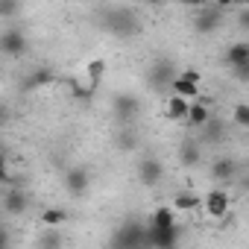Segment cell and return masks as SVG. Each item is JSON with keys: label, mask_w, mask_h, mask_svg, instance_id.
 Here are the masks:
<instances>
[{"label": "cell", "mask_w": 249, "mask_h": 249, "mask_svg": "<svg viewBox=\"0 0 249 249\" xmlns=\"http://www.w3.org/2000/svg\"><path fill=\"white\" fill-rule=\"evenodd\" d=\"M117 144H120V150H135L138 147V138H135V132H123L117 138Z\"/></svg>", "instance_id": "cell-25"}, {"label": "cell", "mask_w": 249, "mask_h": 249, "mask_svg": "<svg viewBox=\"0 0 249 249\" xmlns=\"http://www.w3.org/2000/svg\"><path fill=\"white\" fill-rule=\"evenodd\" d=\"M138 97H132V94H117L114 97V114L120 117V120H132L135 114H138Z\"/></svg>", "instance_id": "cell-10"}, {"label": "cell", "mask_w": 249, "mask_h": 249, "mask_svg": "<svg viewBox=\"0 0 249 249\" xmlns=\"http://www.w3.org/2000/svg\"><path fill=\"white\" fill-rule=\"evenodd\" d=\"M199 82H202V76H199L196 71H182V73H173L170 88H173V94L194 100V97L199 94Z\"/></svg>", "instance_id": "cell-1"}, {"label": "cell", "mask_w": 249, "mask_h": 249, "mask_svg": "<svg viewBox=\"0 0 249 249\" xmlns=\"http://www.w3.org/2000/svg\"><path fill=\"white\" fill-rule=\"evenodd\" d=\"M41 223L50 226V229H59V226L68 223V211L65 208H44L41 211Z\"/></svg>", "instance_id": "cell-20"}, {"label": "cell", "mask_w": 249, "mask_h": 249, "mask_svg": "<svg viewBox=\"0 0 249 249\" xmlns=\"http://www.w3.org/2000/svg\"><path fill=\"white\" fill-rule=\"evenodd\" d=\"M220 12H223V9H205V6H202V12H199V18H196V30H202V33L217 30V24H220Z\"/></svg>", "instance_id": "cell-17"}, {"label": "cell", "mask_w": 249, "mask_h": 249, "mask_svg": "<svg viewBox=\"0 0 249 249\" xmlns=\"http://www.w3.org/2000/svg\"><path fill=\"white\" fill-rule=\"evenodd\" d=\"M18 12V0H0V18H12Z\"/></svg>", "instance_id": "cell-24"}, {"label": "cell", "mask_w": 249, "mask_h": 249, "mask_svg": "<svg viewBox=\"0 0 249 249\" xmlns=\"http://www.w3.org/2000/svg\"><path fill=\"white\" fill-rule=\"evenodd\" d=\"M202 205H205L208 217H214V220H223V217L229 214V205H231V199H229V194H226V191H208V194L202 196Z\"/></svg>", "instance_id": "cell-6"}, {"label": "cell", "mask_w": 249, "mask_h": 249, "mask_svg": "<svg viewBox=\"0 0 249 249\" xmlns=\"http://www.w3.org/2000/svg\"><path fill=\"white\" fill-rule=\"evenodd\" d=\"M27 50H30V41H27V36L21 30H6L0 36V53H6L12 59H21V56H27Z\"/></svg>", "instance_id": "cell-2"}, {"label": "cell", "mask_w": 249, "mask_h": 249, "mask_svg": "<svg viewBox=\"0 0 249 249\" xmlns=\"http://www.w3.org/2000/svg\"><path fill=\"white\" fill-rule=\"evenodd\" d=\"M153 76H156V82H159V85H170V79H173V68H170L167 62H161V65H159V71L153 68Z\"/></svg>", "instance_id": "cell-23"}, {"label": "cell", "mask_w": 249, "mask_h": 249, "mask_svg": "<svg viewBox=\"0 0 249 249\" xmlns=\"http://www.w3.org/2000/svg\"><path fill=\"white\" fill-rule=\"evenodd\" d=\"M202 205V196L191 194V191H179L173 196V211H196Z\"/></svg>", "instance_id": "cell-15"}, {"label": "cell", "mask_w": 249, "mask_h": 249, "mask_svg": "<svg viewBox=\"0 0 249 249\" xmlns=\"http://www.w3.org/2000/svg\"><path fill=\"white\" fill-rule=\"evenodd\" d=\"M208 120H211V111H208V106H205V103H188L185 123H191L194 129H202Z\"/></svg>", "instance_id": "cell-11"}, {"label": "cell", "mask_w": 249, "mask_h": 249, "mask_svg": "<svg viewBox=\"0 0 249 249\" xmlns=\"http://www.w3.org/2000/svg\"><path fill=\"white\" fill-rule=\"evenodd\" d=\"M231 117H234V123H237L240 129H249V106L246 103H237L234 111H231Z\"/></svg>", "instance_id": "cell-22"}, {"label": "cell", "mask_w": 249, "mask_h": 249, "mask_svg": "<svg viewBox=\"0 0 249 249\" xmlns=\"http://www.w3.org/2000/svg\"><path fill=\"white\" fill-rule=\"evenodd\" d=\"M3 208H6L9 214H24V211H27V196H24L21 191H9L6 199H3Z\"/></svg>", "instance_id": "cell-19"}, {"label": "cell", "mask_w": 249, "mask_h": 249, "mask_svg": "<svg viewBox=\"0 0 249 249\" xmlns=\"http://www.w3.org/2000/svg\"><path fill=\"white\" fill-rule=\"evenodd\" d=\"M176 243H179V226H167V229H150L147 226V246L170 249Z\"/></svg>", "instance_id": "cell-7"}, {"label": "cell", "mask_w": 249, "mask_h": 249, "mask_svg": "<svg viewBox=\"0 0 249 249\" xmlns=\"http://www.w3.org/2000/svg\"><path fill=\"white\" fill-rule=\"evenodd\" d=\"M62 185H65V191H68V194L82 196V194L88 191V185H91V176H88V170H85V167H71V170H65Z\"/></svg>", "instance_id": "cell-5"}, {"label": "cell", "mask_w": 249, "mask_h": 249, "mask_svg": "<svg viewBox=\"0 0 249 249\" xmlns=\"http://www.w3.org/2000/svg\"><path fill=\"white\" fill-rule=\"evenodd\" d=\"M226 65L234 68L240 76H249V44L246 41H234L226 50Z\"/></svg>", "instance_id": "cell-4"}, {"label": "cell", "mask_w": 249, "mask_h": 249, "mask_svg": "<svg viewBox=\"0 0 249 249\" xmlns=\"http://www.w3.org/2000/svg\"><path fill=\"white\" fill-rule=\"evenodd\" d=\"M114 246H147V226L138 223H126L117 234H114Z\"/></svg>", "instance_id": "cell-3"}, {"label": "cell", "mask_w": 249, "mask_h": 249, "mask_svg": "<svg viewBox=\"0 0 249 249\" xmlns=\"http://www.w3.org/2000/svg\"><path fill=\"white\" fill-rule=\"evenodd\" d=\"M167 226H176V211L161 205L150 214V229H167Z\"/></svg>", "instance_id": "cell-16"}, {"label": "cell", "mask_w": 249, "mask_h": 249, "mask_svg": "<svg viewBox=\"0 0 249 249\" xmlns=\"http://www.w3.org/2000/svg\"><path fill=\"white\" fill-rule=\"evenodd\" d=\"M179 3H182V6H188V9H202L208 0H179Z\"/></svg>", "instance_id": "cell-26"}, {"label": "cell", "mask_w": 249, "mask_h": 249, "mask_svg": "<svg viewBox=\"0 0 249 249\" xmlns=\"http://www.w3.org/2000/svg\"><path fill=\"white\" fill-rule=\"evenodd\" d=\"M188 103H191L188 97L173 94V97L164 103V114H167L170 120H176V123H179V120H185V114H188Z\"/></svg>", "instance_id": "cell-13"}, {"label": "cell", "mask_w": 249, "mask_h": 249, "mask_svg": "<svg viewBox=\"0 0 249 249\" xmlns=\"http://www.w3.org/2000/svg\"><path fill=\"white\" fill-rule=\"evenodd\" d=\"M106 73H108V62H106V59H91V62H85V76H88V82H91L94 91L100 88V82L106 79Z\"/></svg>", "instance_id": "cell-12"}, {"label": "cell", "mask_w": 249, "mask_h": 249, "mask_svg": "<svg viewBox=\"0 0 249 249\" xmlns=\"http://www.w3.org/2000/svg\"><path fill=\"white\" fill-rule=\"evenodd\" d=\"M211 176L214 179H220V182H231L234 176H237V164H234V159H217L214 161V167H211Z\"/></svg>", "instance_id": "cell-14"}, {"label": "cell", "mask_w": 249, "mask_h": 249, "mask_svg": "<svg viewBox=\"0 0 249 249\" xmlns=\"http://www.w3.org/2000/svg\"><path fill=\"white\" fill-rule=\"evenodd\" d=\"M234 3H237V6H246V3H249V0H234Z\"/></svg>", "instance_id": "cell-30"}, {"label": "cell", "mask_w": 249, "mask_h": 249, "mask_svg": "<svg viewBox=\"0 0 249 249\" xmlns=\"http://www.w3.org/2000/svg\"><path fill=\"white\" fill-rule=\"evenodd\" d=\"M9 243V237H6V231H3V226H0V249H3Z\"/></svg>", "instance_id": "cell-29"}, {"label": "cell", "mask_w": 249, "mask_h": 249, "mask_svg": "<svg viewBox=\"0 0 249 249\" xmlns=\"http://www.w3.org/2000/svg\"><path fill=\"white\" fill-rule=\"evenodd\" d=\"M138 179H141V185H147V188L159 185V182L164 179V164H161L159 159H141V164H138Z\"/></svg>", "instance_id": "cell-8"}, {"label": "cell", "mask_w": 249, "mask_h": 249, "mask_svg": "<svg viewBox=\"0 0 249 249\" xmlns=\"http://www.w3.org/2000/svg\"><path fill=\"white\" fill-rule=\"evenodd\" d=\"M53 82V73L50 71H36L24 79V91H33V88H41V85H50Z\"/></svg>", "instance_id": "cell-21"}, {"label": "cell", "mask_w": 249, "mask_h": 249, "mask_svg": "<svg viewBox=\"0 0 249 249\" xmlns=\"http://www.w3.org/2000/svg\"><path fill=\"white\" fill-rule=\"evenodd\" d=\"M108 30H111L114 36H132V33H138L141 27H138V21H135L129 12H111V15H108Z\"/></svg>", "instance_id": "cell-9"}, {"label": "cell", "mask_w": 249, "mask_h": 249, "mask_svg": "<svg viewBox=\"0 0 249 249\" xmlns=\"http://www.w3.org/2000/svg\"><path fill=\"white\" fill-rule=\"evenodd\" d=\"M9 182H12L9 170H6V167H0V185H9Z\"/></svg>", "instance_id": "cell-27"}, {"label": "cell", "mask_w": 249, "mask_h": 249, "mask_svg": "<svg viewBox=\"0 0 249 249\" xmlns=\"http://www.w3.org/2000/svg\"><path fill=\"white\" fill-rule=\"evenodd\" d=\"M199 156H202V147H199L196 141H188V144L179 147V159H182L185 167H194V164L199 161Z\"/></svg>", "instance_id": "cell-18"}, {"label": "cell", "mask_w": 249, "mask_h": 249, "mask_svg": "<svg viewBox=\"0 0 249 249\" xmlns=\"http://www.w3.org/2000/svg\"><path fill=\"white\" fill-rule=\"evenodd\" d=\"M214 3H217V9H229V6L234 3V0H214Z\"/></svg>", "instance_id": "cell-28"}]
</instances>
